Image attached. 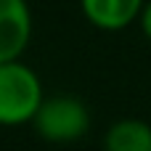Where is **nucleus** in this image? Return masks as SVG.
<instances>
[{
  "instance_id": "nucleus-1",
  "label": "nucleus",
  "mask_w": 151,
  "mask_h": 151,
  "mask_svg": "<svg viewBox=\"0 0 151 151\" xmlns=\"http://www.w3.org/2000/svg\"><path fill=\"white\" fill-rule=\"evenodd\" d=\"M45 101L40 74L21 58L0 64V127L32 125Z\"/></svg>"
},
{
  "instance_id": "nucleus-2",
  "label": "nucleus",
  "mask_w": 151,
  "mask_h": 151,
  "mask_svg": "<svg viewBox=\"0 0 151 151\" xmlns=\"http://www.w3.org/2000/svg\"><path fill=\"white\" fill-rule=\"evenodd\" d=\"M90 109L77 96H45L32 119V130L45 143H74L90 133Z\"/></svg>"
},
{
  "instance_id": "nucleus-3",
  "label": "nucleus",
  "mask_w": 151,
  "mask_h": 151,
  "mask_svg": "<svg viewBox=\"0 0 151 151\" xmlns=\"http://www.w3.org/2000/svg\"><path fill=\"white\" fill-rule=\"evenodd\" d=\"M32 8L27 0H0V64L24 56L32 40Z\"/></svg>"
},
{
  "instance_id": "nucleus-4",
  "label": "nucleus",
  "mask_w": 151,
  "mask_h": 151,
  "mask_svg": "<svg viewBox=\"0 0 151 151\" xmlns=\"http://www.w3.org/2000/svg\"><path fill=\"white\" fill-rule=\"evenodd\" d=\"M146 0H80L85 21L101 32H122L138 24Z\"/></svg>"
},
{
  "instance_id": "nucleus-5",
  "label": "nucleus",
  "mask_w": 151,
  "mask_h": 151,
  "mask_svg": "<svg viewBox=\"0 0 151 151\" xmlns=\"http://www.w3.org/2000/svg\"><path fill=\"white\" fill-rule=\"evenodd\" d=\"M104 151H151V125L135 117L111 122L104 133Z\"/></svg>"
},
{
  "instance_id": "nucleus-6",
  "label": "nucleus",
  "mask_w": 151,
  "mask_h": 151,
  "mask_svg": "<svg viewBox=\"0 0 151 151\" xmlns=\"http://www.w3.org/2000/svg\"><path fill=\"white\" fill-rule=\"evenodd\" d=\"M138 27H141V32L146 35V40L151 42V0H146L143 11H141V19H138Z\"/></svg>"
}]
</instances>
